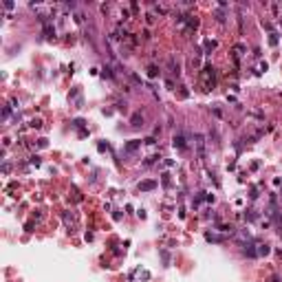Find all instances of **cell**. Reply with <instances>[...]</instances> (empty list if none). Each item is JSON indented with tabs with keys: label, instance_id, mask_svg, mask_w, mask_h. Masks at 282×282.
<instances>
[{
	"label": "cell",
	"instance_id": "14",
	"mask_svg": "<svg viewBox=\"0 0 282 282\" xmlns=\"http://www.w3.org/2000/svg\"><path fill=\"white\" fill-rule=\"evenodd\" d=\"M247 218H249V220H256V218H258V214L253 212V209H249V214H247Z\"/></svg>",
	"mask_w": 282,
	"mask_h": 282
},
{
	"label": "cell",
	"instance_id": "5",
	"mask_svg": "<svg viewBox=\"0 0 282 282\" xmlns=\"http://www.w3.org/2000/svg\"><path fill=\"white\" fill-rule=\"evenodd\" d=\"M139 148H141V141H137V139H132V141H128V143L124 145L126 152H135V150H139Z\"/></svg>",
	"mask_w": 282,
	"mask_h": 282
},
{
	"label": "cell",
	"instance_id": "17",
	"mask_svg": "<svg viewBox=\"0 0 282 282\" xmlns=\"http://www.w3.org/2000/svg\"><path fill=\"white\" fill-rule=\"evenodd\" d=\"M163 185H165V188H170V174H163Z\"/></svg>",
	"mask_w": 282,
	"mask_h": 282
},
{
	"label": "cell",
	"instance_id": "19",
	"mask_svg": "<svg viewBox=\"0 0 282 282\" xmlns=\"http://www.w3.org/2000/svg\"><path fill=\"white\" fill-rule=\"evenodd\" d=\"M214 46H216V42H209V40L205 42V49H207V51H209V49H214Z\"/></svg>",
	"mask_w": 282,
	"mask_h": 282
},
{
	"label": "cell",
	"instance_id": "20",
	"mask_svg": "<svg viewBox=\"0 0 282 282\" xmlns=\"http://www.w3.org/2000/svg\"><path fill=\"white\" fill-rule=\"evenodd\" d=\"M31 126H33V128H40V126H42V121H40V119H33Z\"/></svg>",
	"mask_w": 282,
	"mask_h": 282
},
{
	"label": "cell",
	"instance_id": "21",
	"mask_svg": "<svg viewBox=\"0 0 282 282\" xmlns=\"http://www.w3.org/2000/svg\"><path fill=\"white\" fill-rule=\"evenodd\" d=\"M145 143L152 145V143H157V139H154V137H148V139H145Z\"/></svg>",
	"mask_w": 282,
	"mask_h": 282
},
{
	"label": "cell",
	"instance_id": "12",
	"mask_svg": "<svg viewBox=\"0 0 282 282\" xmlns=\"http://www.w3.org/2000/svg\"><path fill=\"white\" fill-rule=\"evenodd\" d=\"M218 229H220V232H225V234H227V232H229V234L234 232V227H232V225H220Z\"/></svg>",
	"mask_w": 282,
	"mask_h": 282
},
{
	"label": "cell",
	"instance_id": "8",
	"mask_svg": "<svg viewBox=\"0 0 282 282\" xmlns=\"http://www.w3.org/2000/svg\"><path fill=\"white\" fill-rule=\"evenodd\" d=\"M269 253H271L269 245H258V256H269Z\"/></svg>",
	"mask_w": 282,
	"mask_h": 282
},
{
	"label": "cell",
	"instance_id": "2",
	"mask_svg": "<svg viewBox=\"0 0 282 282\" xmlns=\"http://www.w3.org/2000/svg\"><path fill=\"white\" fill-rule=\"evenodd\" d=\"M194 141H196V154H198V159H205V137L203 135H194Z\"/></svg>",
	"mask_w": 282,
	"mask_h": 282
},
{
	"label": "cell",
	"instance_id": "3",
	"mask_svg": "<svg viewBox=\"0 0 282 282\" xmlns=\"http://www.w3.org/2000/svg\"><path fill=\"white\" fill-rule=\"evenodd\" d=\"M172 145H174V148H179V150H185V148H188V143H185V137H183V135H174V139H172Z\"/></svg>",
	"mask_w": 282,
	"mask_h": 282
},
{
	"label": "cell",
	"instance_id": "22",
	"mask_svg": "<svg viewBox=\"0 0 282 282\" xmlns=\"http://www.w3.org/2000/svg\"><path fill=\"white\" fill-rule=\"evenodd\" d=\"M97 148H99V152H104V150H108V143H99Z\"/></svg>",
	"mask_w": 282,
	"mask_h": 282
},
{
	"label": "cell",
	"instance_id": "15",
	"mask_svg": "<svg viewBox=\"0 0 282 282\" xmlns=\"http://www.w3.org/2000/svg\"><path fill=\"white\" fill-rule=\"evenodd\" d=\"M157 159H159V157H148V159H145V163H143V165H152V163L157 161Z\"/></svg>",
	"mask_w": 282,
	"mask_h": 282
},
{
	"label": "cell",
	"instance_id": "10",
	"mask_svg": "<svg viewBox=\"0 0 282 282\" xmlns=\"http://www.w3.org/2000/svg\"><path fill=\"white\" fill-rule=\"evenodd\" d=\"M44 33H46V38H49V40H51V38H55V29H51V24L44 27Z\"/></svg>",
	"mask_w": 282,
	"mask_h": 282
},
{
	"label": "cell",
	"instance_id": "7",
	"mask_svg": "<svg viewBox=\"0 0 282 282\" xmlns=\"http://www.w3.org/2000/svg\"><path fill=\"white\" fill-rule=\"evenodd\" d=\"M243 253L249 258H256L258 256V249H253V245H243Z\"/></svg>",
	"mask_w": 282,
	"mask_h": 282
},
{
	"label": "cell",
	"instance_id": "6",
	"mask_svg": "<svg viewBox=\"0 0 282 282\" xmlns=\"http://www.w3.org/2000/svg\"><path fill=\"white\" fill-rule=\"evenodd\" d=\"M157 188V181H143V183H139V190L141 192H150V190H154Z\"/></svg>",
	"mask_w": 282,
	"mask_h": 282
},
{
	"label": "cell",
	"instance_id": "1",
	"mask_svg": "<svg viewBox=\"0 0 282 282\" xmlns=\"http://www.w3.org/2000/svg\"><path fill=\"white\" fill-rule=\"evenodd\" d=\"M203 82H205V90L214 86V69L212 64H205V69H203Z\"/></svg>",
	"mask_w": 282,
	"mask_h": 282
},
{
	"label": "cell",
	"instance_id": "11",
	"mask_svg": "<svg viewBox=\"0 0 282 282\" xmlns=\"http://www.w3.org/2000/svg\"><path fill=\"white\" fill-rule=\"evenodd\" d=\"M148 77H159V69H157V66H148Z\"/></svg>",
	"mask_w": 282,
	"mask_h": 282
},
{
	"label": "cell",
	"instance_id": "18",
	"mask_svg": "<svg viewBox=\"0 0 282 282\" xmlns=\"http://www.w3.org/2000/svg\"><path fill=\"white\" fill-rule=\"evenodd\" d=\"M145 22H148V24H152V22H154V16H152V13H148V16H145Z\"/></svg>",
	"mask_w": 282,
	"mask_h": 282
},
{
	"label": "cell",
	"instance_id": "4",
	"mask_svg": "<svg viewBox=\"0 0 282 282\" xmlns=\"http://www.w3.org/2000/svg\"><path fill=\"white\" fill-rule=\"evenodd\" d=\"M130 126H132V128H141V126H143V115H141V113H135V115H132V119H130Z\"/></svg>",
	"mask_w": 282,
	"mask_h": 282
},
{
	"label": "cell",
	"instance_id": "16",
	"mask_svg": "<svg viewBox=\"0 0 282 282\" xmlns=\"http://www.w3.org/2000/svg\"><path fill=\"white\" fill-rule=\"evenodd\" d=\"M73 126H75V128H82V126H84V119H73Z\"/></svg>",
	"mask_w": 282,
	"mask_h": 282
},
{
	"label": "cell",
	"instance_id": "9",
	"mask_svg": "<svg viewBox=\"0 0 282 282\" xmlns=\"http://www.w3.org/2000/svg\"><path fill=\"white\" fill-rule=\"evenodd\" d=\"M205 238L209 240V243H223V240H225L223 236H216V234H205Z\"/></svg>",
	"mask_w": 282,
	"mask_h": 282
},
{
	"label": "cell",
	"instance_id": "13",
	"mask_svg": "<svg viewBox=\"0 0 282 282\" xmlns=\"http://www.w3.org/2000/svg\"><path fill=\"white\" fill-rule=\"evenodd\" d=\"M161 258H163V262H165V264L170 262V253H168V251H161Z\"/></svg>",
	"mask_w": 282,
	"mask_h": 282
}]
</instances>
